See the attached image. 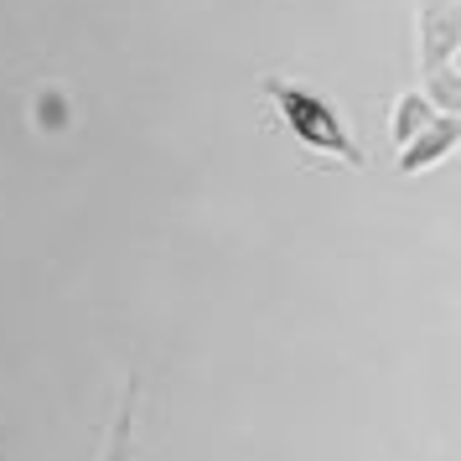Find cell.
Instances as JSON below:
<instances>
[{
	"label": "cell",
	"mask_w": 461,
	"mask_h": 461,
	"mask_svg": "<svg viewBox=\"0 0 461 461\" xmlns=\"http://www.w3.org/2000/svg\"><path fill=\"white\" fill-rule=\"evenodd\" d=\"M259 94L270 99V109L280 114V125H285V135H291L301 150H312L321 161H337V167H353V171L368 161L363 146H357L353 125H348V114H342L321 88L270 73V78H259Z\"/></svg>",
	"instance_id": "6da1fadb"
},
{
	"label": "cell",
	"mask_w": 461,
	"mask_h": 461,
	"mask_svg": "<svg viewBox=\"0 0 461 461\" xmlns=\"http://www.w3.org/2000/svg\"><path fill=\"white\" fill-rule=\"evenodd\" d=\"M456 146H461V114H436L420 135H410L399 146V176H420V171L440 167Z\"/></svg>",
	"instance_id": "7a4b0ae2"
},
{
	"label": "cell",
	"mask_w": 461,
	"mask_h": 461,
	"mask_svg": "<svg viewBox=\"0 0 461 461\" xmlns=\"http://www.w3.org/2000/svg\"><path fill=\"white\" fill-rule=\"evenodd\" d=\"M461 52V22L451 0H436V5H420V68L430 63H456Z\"/></svg>",
	"instance_id": "3957f363"
},
{
	"label": "cell",
	"mask_w": 461,
	"mask_h": 461,
	"mask_svg": "<svg viewBox=\"0 0 461 461\" xmlns=\"http://www.w3.org/2000/svg\"><path fill=\"white\" fill-rule=\"evenodd\" d=\"M135 404H140V378H125V394H120V410H114L99 461H130V451H135Z\"/></svg>",
	"instance_id": "277c9868"
},
{
	"label": "cell",
	"mask_w": 461,
	"mask_h": 461,
	"mask_svg": "<svg viewBox=\"0 0 461 461\" xmlns=\"http://www.w3.org/2000/svg\"><path fill=\"white\" fill-rule=\"evenodd\" d=\"M420 94L430 99V109H436V114H461V68L456 63L420 68Z\"/></svg>",
	"instance_id": "5b68a950"
},
{
	"label": "cell",
	"mask_w": 461,
	"mask_h": 461,
	"mask_svg": "<svg viewBox=\"0 0 461 461\" xmlns=\"http://www.w3.org/2000/svg\"><path fill=\"white\" fill-rule=\"evenodd\" d=\"M436 120V109H430V99L420 94V88H410V94H399L394 109H389V140H394V150L410 140V135H420V130Z\"/></svg>",
	"instance_id": "8992f818"
},
{
	"label": "cell",
	"mask_w": 461,
	"mask_h": 461,
	"mask_svg": "<svg viewBox=\"0 0 461 461\" xmlns=\"http://www.w3.org/2000/svg\"><path fill=\"white\" fill-rule=\"evenodd\" d=\"M32 120H37L47 135H58V130L73 125V104H68L63 88H37V99H32Z\"/></svg>",
	"instance_id": "52a82bcc"
}]
</instances>
